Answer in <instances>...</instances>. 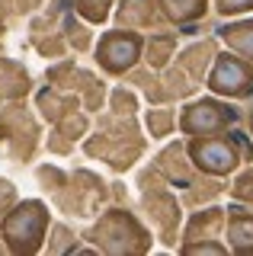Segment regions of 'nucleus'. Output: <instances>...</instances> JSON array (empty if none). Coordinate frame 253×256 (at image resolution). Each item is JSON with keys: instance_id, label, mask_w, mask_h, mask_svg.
I'll use <instances>...</instances> for the list:
<instances>
[{"instance_id": "nucleus-1", "label": "nucleus", "mask_w": 253, "mask_h": 256, "mask_svg": "<svg viewBox=\"0 0 253 256\" xmlns=\"http://www.w3.org/2000/svg\"><path fill=\"white\" fill-rule=\"evenodd\" d=\"M192 154H196V160H199V166H205V170H212V173H228V170L237 164L234 148H231L228 141H218V138L199 141Z\"/></svg>"}, {"instance_id": "nucleus-2", "label": "nucleus", "mask_w": 253, "mask_h": 256, "mask_svg": "<svg viewBox=\"0 0 253 256\" xmlns=\"http://www.w3.org/2000/svg\"><path fill=\"white\" fill-rule=\"evenodd\" d=\"M100 54H102V64H106L109 70H122V68H128V64L138 58V38H132V36H109L106 42L100 45Z\"/></svg>"}, {"instance_id": "nucleus-3", "label": "nucleus", "mask_w": 253, "mask_h": 256, "mask_svg": "<svg viewBox=\"0 0 253 256\" xmlns=\"http://www.w3.org/2000/svg\"><path fill=\"white\" fill-rule=\"evenodd\" d=\"M212 86L218 93H240L247 86V68L237 58H221L215 74H212Z\"/></svg>"}, {"instance_id": "nucleus-4", "label": "nucleus", "mask_w": 253, "mask_h": 256, "mask_svg": "<svg viewBox=\"0 0 253 256\" xmlns=\"http://www.w3.org/2000/svg\"><path fill=\"white\" fill-rule=\"evenodd\" d=\"M224 112H221V106H212V102H205V106H196L192 112L186 116V128L189 132H212V128H221L224 125Z\"/></svg>"}, {"instance_id": "nucleus-5", "label": "nucleus", "mask_w": 253, "mask_h": 256, "mask_svg": "<svg viewBox=\"0 0 253 256\" xmlns=\"http://www.w3.org/2000/svg\"><path fill=\"white\" fill-rule=\"evenodd\" d=\"M253 0H221V10L224 13H240V10H250Z\"/></svg>"}]
</instances>
